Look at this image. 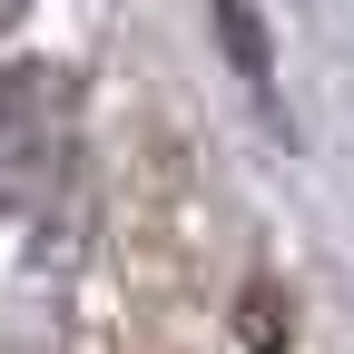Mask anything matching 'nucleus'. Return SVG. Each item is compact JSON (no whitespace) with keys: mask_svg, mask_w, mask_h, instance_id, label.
I'll return each mask as SVG.
<instances>
[{"mask_svg":"<svg viewBox=\"0 0 354 354\" xmlns=\"http://www.w3.org/2000/svg\"><path fill=\"white\" fill-rule=\"evenodd\" d=\"M59 177V79L10 69L0 79V197H39Z\"/></svg>","mask_w":354,"mask_h":354,"instance_id":"1","label":"nucleus"},{"mask_svg":"<svg viewBox=\"0 0 354 354\" xmlns=\"http://www.w3.org/2000/svg\"><path fill=\"white\" fill-rule=\"evenodd\" d=\"M10 10H20V0H0V20H10Z\"/></svg>","mask_w":354,"mask_h":354,"instance_id":"2","label":"nucleus"}]
</instances>
